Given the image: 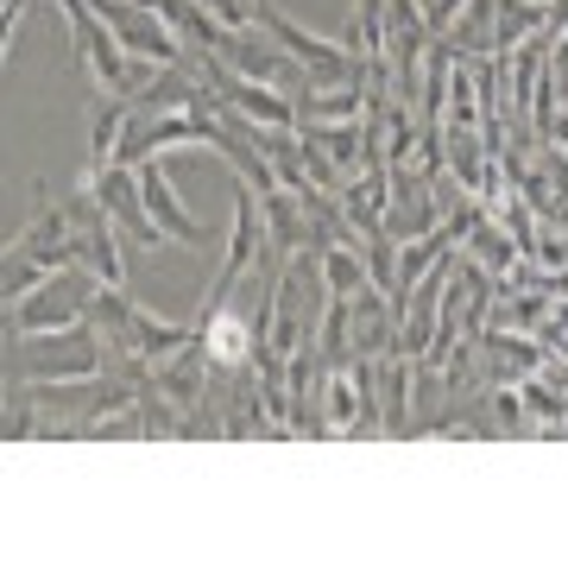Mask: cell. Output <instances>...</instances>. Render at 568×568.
Returning <instances> with one entry per match:
<instances>
[{"label":"cell","instance_id":"9c48e42d","mask_svg":"<svg viewBox=\"0 0 568 568\" xmlns=\"http://www.w3.org/2000/svg\"><path fill=\"white\" fill-rule=\"evenodd\" d=\"M323 424L328 429H361V366H328V386H323Z\"/></svg>","mask_w":568,"mask_h":568},{"label":"cell","instance_id":"3957f363","mask_svg":"<svg viewBox=\"0 0 568 568\" xmlns=\"http://www.w3.org/2000/svg\"><path fill=\"white\" fill-rule=\"evenodd\" d=\"M82 190H89V196L108 209V215H114V227H121L133 246H171V234H164L152 215H145L140 183H133V164H102V171H82Z\"/></svg>","mask_w":568,"mask_h":568},{"label":"cell","instance_id":"52a82bcc","mask_svg":"<svg viewBox=\"0 0 568 568\" xmlns=\"http://www.w3.org/2000/svg\"><path fill=\"white\" fill-rule=\"evenodd\" d=\"M316 265H323V291L328 297H361L366 284V246H342V241H323L316 246Z\"/></svg>","mask_w":568,"mask_h":568},{"label":"cell","instance_id":"6da1fadb","mask_svg":"<svg viewBox=\"0 0 568 568\" xmlns=\"http://www.w3.org/2000/svg\"><path fill=\"white\" fill-rule=\"evenodd\" d=\"M95 366H108V347L89 316L70 328H44V335H13V373H32V386L39 379H82Z\"/></svg>","mask_w":568,"mask_h":568},{"label":"cell","instance_id":"5b68a950","mask_svg":"<svg viewBox=\"0 0 568 568\" xmlns=\"http://www.w3.org/2000/svg\"><path fill=\"white\" fill-rule=\"evenodd\" d=\"M70 215H77V265H89L102 284H126V253H121V227H114V215H108L89 190H77Z\"/></svg>","mask_w":568,"mask_h":568},{"label":"cell","instance_id":"8992f818","mask_svg":"<svg viewBox=\"0 0 568 568\" xmlns=\"http://www.w3.org/2000/svg\"><path fill=\"white\" fill-rule=\"evenodd\" d=\"M133 183H140L145 215H152V222L171 234V241H183V246H203V241H209V222H196V209L178 196V183L164 178L159 159H140V164H133Z\"/></svg>","mask_w":568,"mask_h":568},{"label":"cell","instance_id":"277c9868","mask_svg":"<svg viewBox=\"0 0 568 568\" xmlns=\"http://www.w3.org/2000/svg\"><path fill=\"white\" fill-rule=\"evenodd\" d=\"M196 342H203L215 373H246L253 354H260V316H246V310L234 304V291H227L215 310L196 316Z\"/></svg>","mask_w":568,"mask_h":568},{"label":"cell","instance_id":"30bf717a","mask_svg":"<svg viewBox=\"0 0 568 568\" xmlns=\"http://www.w3.org/2000/svg\"><path fill=\"white\" fill-rule=\"evenodd\" d=\"M20 13H26V0H0V63H7V51H13V32H20Z\"/></svg>","mask_w":568,"mask_h":568},{"label":"cell","instance_id":"ba28073f","mask_svg":"<svg viewBox=\"0 0 568 568\" xmlns=\"http://www.w3.org/2000/svg\"><path fill=\"white\" fill-rule=\"evenodd\" d=\"M126 121H133V102H126V95H108V102L95 108V121H89V171H102V164H121Z\"/></svg>","mask_w":568,"mask_h":568},{"label":"cell","instance_id":"7a4b0ae2","mask_svg":"<svg viewBox=\"0 0 568 568\" xmlns=\"http://www.w3.org/2000/svg\"><path fill=\"white\" fill-rule=\"evenodd\" d=\"M95 291H102V278L89 265H51L20 304H13V335H44V328L82 323L89 304H95Z\"/></svg>","mask_w":568,"mask_h":568}]
</instances>
